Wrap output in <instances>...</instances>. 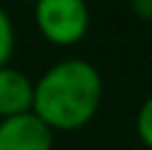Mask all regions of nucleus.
Instances as JSON below:
<instances>
[{
	"label": "nucleus",
	"instance_id": "obj_1",
	"mask_svg": "<svg viewBox=\"0 0 152 150\" xmlns=\"http://www.w3.org/2000/svg\"><path fill=\"white\" fill-rule=\"evenodd\" d=\"M102 105V75L82 58L50 65L33 88V112L53 133H72L90 125Z\"/></svg>",
	"mask_w": 152,
	"mask_h": 150
},
{
	"label": "nucleus",
	"instance_id": "obj_2",
	"mask_svg": "<svg viewBox=\"0 0 152 150\" xmlns=\"http://www.w3.org/2000/svg\"><path fill=\"white\" fill-rule=\"evenodd\" d=\"M33 18L40 38L55 48L82 43L92 23L87 0H35Z\"/></svg>",
	"mask_w": 152,
	"mask_h": 150
},
{
	"label": "nucleus",
	"instance_id": "obj_3",
	"mask_svg": "<svg viewBox=\"0 0 152 150\" xmlns=\"http://www.w3.org/2000/svg\"><path fill=\"white\" fill-rule=\"evenodd\" d=\"M55 133L33 110L0 120V150H53Z\"/></svg>",
	"mask_w": 152,
	"mask_h": 150
},
{
	"label": "nucleus",
	"instance_id": "obj_4",
	"mask_svg": "<svg viewBox=\"0 0 152 150\" xmlns=\"http://www.w3.org/2000/svg\"><path fill=\"white\" fill-rule=\"evenodd\" d=\"M33 78L12 65L0 68V120L33 110Z\"/></svg>",
	"mask_w": 152,
	"mask_h": 150
},
{
	"label": "nucleus",
	"instance_id": "obj_5",
	"mask_svg": "<svg viewBox=\"0 0 152 150\" xmlns=\"http://www.w3.org/2000/svg\"><path fill=\"white\" fill-rule=\"evenodd\" d=\"M12 53H15V25H12L8 10L0 5V68L10 65Z\"/></svg>",
	"mask_w": 152,
	"mask_h": 150
},
{
	"label": "nucleus",
	"instance_id": "obj_6",
	"mask_svg": "<svg viewBox=\"0 0 152 150\" xmlns=\"http://www.w3.org/2000/svg\"><path fill=\"white\" fill-rule=\"evenodd\" d=\"M135 133H137V138H140V143L145 145V150H152V95L145 98L140 110H137Z\"/></svg>",
	"mask_w": 152,
	"mask_h": 150
},
{
	"label": "nucleus",
	"instance_id": "obj_7",
	"mask_svg": "<svg viewBox=\"0 0 152 150\" xmlns=\"http://www.w3.org/2000/svg\"><path fill=\"white\" fill-rule=\"evenodd\" d=\"M130 10H132L135 18L150 23V18H152V0H130Z\"/></svg>",
	"mask_w": 152,
	"mask_h": 150
},
{
	"label": "nucleus",
	"instance_id": "obj_8",
	"mask_svg": "<svg viewBox=\"0 0 152 150\" xmlns=\"http://www.w3.org/2000/svg\"><path fill=\"white\" fill-rule=\"evenodd\" d=\"M18 3H35V0H18Z\"/></svg>",
	"mask_w": 152,
	"mask_h": 150
},
{
	"label": "nucleus",
	"instance_id": "obj_9",
	"mask_svg": "<svg viewBox=\"0 0 152 150\" xmlns=\"http://www.w3.org/2000/svg\"><path fill=\"white\" fill-rule=\"evenodd\" d=\"M150 33H152V18H150Z\"/></svg>",
	"mask_w": 152,
	"mask_h": 150
}]
</instances>
